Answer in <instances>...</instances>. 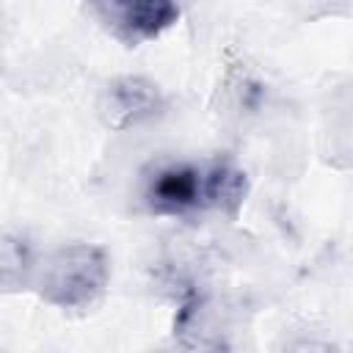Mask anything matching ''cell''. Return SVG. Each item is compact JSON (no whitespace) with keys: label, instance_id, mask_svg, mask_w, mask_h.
I'll return each instance as SVG.
<instances>
[{"label":"cell","instance_id":"3","mask_svg":"<svg viewBox=\"0 0 353 353\" xmlns=\"http://www.w3.org/2000/svg\"><path fill=\"white\" fill-rule=\"evenodd\" d=\"M168 108V97L165 91L143 77V74H119L110 77L97 99V113L102 119L105 127L116 130V132H127L132 127L149 124L154 119H160Z\"/></svg>","mask_w":353,"mask_h":353},{"label":"cell","instance_id":"5","mask_svg":"<svg viewBox=\"0 0 353 353\" xmlns=\"http://www.w3.org/2000/svg\"><path fill=\"white\" fill-rule=\"evenodd\" d=\"M248 196V174L232 160H218L204 168V207L234 221Z\"/></svg>","mask_w":353,"mask_h":353},{"label":"cell","instance_id":"2","mask_svg":"<svg viewBox=\"0 0 353 353\" xmlns=\"http://www.w3.org/2000/svg\"><path fill=\"white\" fill-rule=\"evenodd\" d=\"M97 22L124 47L160 39L179 19L176 0H85Z\"/></svg>","mask_w":353,"mask_h":353},{"label":"cell","instance_id":"6","mask_svg":"<svg viewBox=\"0 0 353 353\" xmlns=\"http://www.w3.org/2000/svg\"><path fill=\"white\" fill-rule=\"evenodd\" d=\"M33 256L22 237H0V287H19L25 281L33 284Z\"/></svg>","mask_w":353,"mask_h":353},{"label":"cell","instance_id":"1","mask_svg":"<svg viewBox=\"0 0 353 353\" xmlns=\"http://www.w3.org/2000/svg\"><path fill=\"white\" fill-rule=\"evenodd\" d=\"M110 284V254L97 243H66L33 273L39 298L55 309L74 312L94 306Z\"/></svg>","mask_w":353,"mask_h":353},{"label":"cell","instance_id":"4","mask_svg":"<svg viewBox=\"0 0 353 353\" xmlns=\"http://www.w3.org/2000/svg\"><path fill=\"white\" fill-rule=\"evenodd\" d=\"M143 207L163 218H188L204 207V168L196 163H165L157 165L143 182Z\"/></svg>","mask_w":353,"mask_h":353}]
</instances>
